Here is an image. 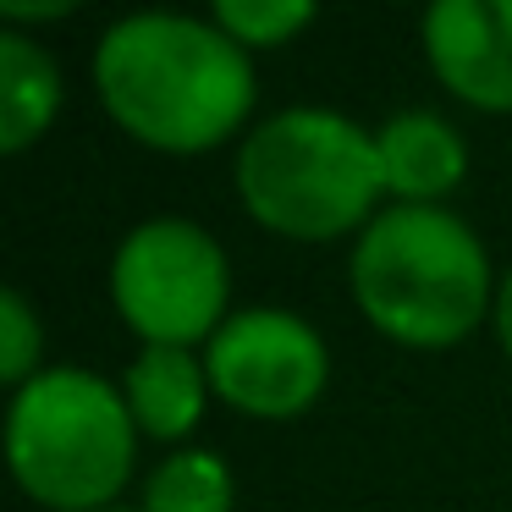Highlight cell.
<instances>
[{"instance_id": "cell-1", "label": "cell", "mask_w": 512, "mask_h": 512, "mask_svg": "<svg viewBox=\"0 0 512 512\" xmlns=\"http://www.w3.org/2000/svg\"><path fill=\"white\" fill-rule=\"evenodd\" d=\"M94 94L133 144L204 155L248 133L259 83L254 56L210 17L127 12L94 45Z\"/></svg>"}, {"instance_id": "cell-2", "label": "cell", "mask_w": 512, "mask_h": 512, "mask_svg": "<svg viewBox=\"0 0 512 512\" xmlns=\"http://www.w3.org/2000/svg\"><path fill=\"white\" fill-rule=\"evenodd\" d=\"M496 287L490 248L446 204H386L347 259L358 314L413 353L468 342L496 314Z\"/></svg>"}, {"instance_id": "cell-3", "label": "cell", "mask_w": 512, "mask_h": 512, "mask_svg": "<svg viewBox=\"0 0 512 512\" xmlns=\"http://www.w3.org/2000/svg\"><path fill=\"white\" fill-rule=\"evenodd\" d=\"M237 204L287 243L358 237L386 210L375 127L325 105H287L254 122L237 144Z\"/></svg>"}, {"instance_id": "cell-4", "label": "cell", "mask_w": 512, "mask_h": 512, "mask_svg": "<svg viewBox=\"0 0 512 512\" xmlns=\"http://www.w3.org/2000/svg\"><path fill=\"white\" fill-rule=\"evenodd\" d=\"M6 463L45 512L116 507L138 468V424L122 386L72 364H50L6 402Z\"/></svg>"}, {"instance_id": "cell-5", "label": "cell", "mask_w": 512, "mask_h": 512, "mask_svg": "<svg viewBox=\"0 0 512 512\" xmlns=\"http://www.w3.org/2000/svg\"><path fill=\"white\" fill-rule=\"evenodd\" d=\"M232 265L210 226L188 215H149L111 254L116 320L144 347H193L204 353L232 320Z\"/></svg>"}, {"instance_id": "cell-6", "label": "cell", "mask_w": 512, "mask_h": 512, "mask_svg": "<svg viewBox=\"0 0 512 512\" xmlns=\"http://www.w3.org/2000/svg\"><path fill=\"white\" fill-rule=\"evenodd\" d=\"M204 369H210V391L232 413L298 419L325 397L331 353L303 314L254 303V309H232V320L204 342Z\"/></svg>"}, {"instance_id": "cell-7", "label": "cell", "mask_w": 512, "mask_h": 512, "mask_svg": "<svg viewBox=\"0 0 512 512\" xmlns=\"http://www.w3.org/2000/svg\"><path fill=\"white\" fill-rule=\"evenodd\" d=\"M435 83L474 111H512V0H435L419 17Z\"/></svg>"}, {"instance_id": "cell-8", "label": "cell", "mask_w": 512, "mask_h": 512, "mask_svg": "<svg viewBox=\"0 0 512 512\" xmlns=\"http://www.w3.org/2000/svg\"><path fill=\"white\" fill-rule=\"evenodd\" d=\"M380 171H386L391 204H441L468 177V144L446 116L397 111L375 127Z\"/></svg>"}, {"instance_id": "cell-9", "label": "cell", "mask_w": 512, "mask_h": 512, "mask_svg": "<svg viewBox=\"0 0 512 512\" xmlns=\"http://www.w3.org/2000/svg\"><path fill=\"white\" fill-rule=\"evenodd\" d=\"M122 397H127L138 435L144 441H166L177 452V441H188L199 430L215 391H210L204 353H193V347H138L122 375Z\"/></svg>"}, {"instance_id": "cell-10", "label": "cell", "mask_w": 512, "mask_h": 512, "mask_svg": "<svg viewBox=\"0 0 512 512\" xmlns=\"http://www.w3.org/2000/svg\"><path fill=\"white\" fill-rule=\"evenodd\" d=\"M61 67L34 34L0 28V155H23L61 116Z\"/></svg>"}, {"instance_id": "cell-11", "label": "cell", "mask_w": 512, "mask_h": 512, "mask_svg": "<svg viewBox=\"0 0 512 512\" xmlns=\"http://www.w3.org/2000/svg\"><path fill=\"white\" fill-rule=\"evenodd\" d=\"M232 496L237 485H232L226 457L204 452V446H177L144 479L138 512H232Z\"/></svg>"}, {"instance_id": "cell-12", "label": "cell", "mask_w": 512, "mask_h": 512, "mask_svg": "<svg viewBox=\"0 0 512 512\" xmlns=\"http://www.w3.org/2000/svg\"><path fill=\"white\" fill-rule=\"evenodd\" d=\"M210 23L254 56V50L292 45V39L314 23V6L309 0H215Z\"/></svg>"}, {"instance_id": "cell-13", "label": "cell", "mask_w": 512, "mask_h": 512, "mask_svg": "<svg viewBox=\"0 0 512 512\" xmlns=\"http://www.w3.org/2000/svg\"><path fill=\"white\" fill-rule=\"evenodd\" d=\"M39 369H50L45 364V325H39L34 303L23 292L6 287L0 292V380L12 391H23Z\"/></svg>"}, {"instance_id": "cell-14", "label": "cell", "mask_w": 512, "mask_h": 512, "mask_svg": "<svg viewBox=\"0 0 512 512\" xmlns=\"http://www.w3.org/2000/svg\"><path fill=\"white\" fill-rule=\"evenodd\" d=\"M78 12V0H0V28H23L28 23H61Z\"/></svg>"}, {"instance_id": "cell-15", "label": "cell", "mask_w": 512, "mask_h": 512, "mask_svg": "<svg viewBox=\"0 0 512 512\" xmlns=\"http://www.w3.org/2000/svg\"><path fill=\"white\" fill-rule=\"evenodd\" d=\"M490 325H496V342H501V353L512 358V270L501 276V287H496V314H490Z\"/></svg>"}, {"instance_id": "cell-16", "label": "cell", "mask_w": 512, "mask_h": 512, "mask_svg": "<svg viewBox=\"0 0 512 512\" xmlns=\"http://www.w3.org/2000/svg\"><path fill=\"white\" fill-rule=\"evenodd\" d=\"M105 512H133V507H105Z\"/></svg>"}]
</instances>
